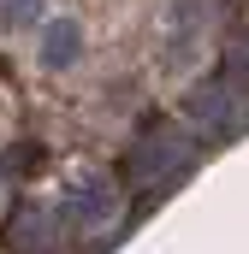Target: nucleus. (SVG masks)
<instances>
[{
    "label": "nucleus",
    "mask_w": 249,
    "mask_h": 254,
    "mask_svg": "<svg viewBox=\"0 0 249 254\" xmlns=\"http://www.w3.org/2000/svg\"><path fill=\"white\" fill-rule=\"evenodd\" d=\"M48 24V0H0V36H42Z\"/></svg>",
    "instance_id": "obj_3"
},
{
    "label": "nucleus",
    "mask_w": 249,
    "mask_h": 254,
    "mask_svg": "<svg viewBox=\"0 0 249 254\" xmlns=\"http://www.w3.org/2000/svg\"><path fill=\"white\" fill-rule=\"evenodd\" d=\"M36 54H42L48 71H71L77 54H83V24L77 18H48L42 36H36Z\"/></svg>",
    "instance_id": "obj_2"
},
{
    "label": "nucleus",
    "mask_w": 249,
    "mask_h": 254,
    "mask_svg": "<svg viewBox=\"0 0 249 254\" xmlns=\"http://www.w3.org/2000/svg\"><path fill=\"white\" fill-rule=\"evenodd\" d=\"M113 213H119V184H113V178L83 172V178L71 184V219H77V225H89V231H95V225H107Z\"/></svg>",
    "instance_id": "obj_1"
}]
</instances>
